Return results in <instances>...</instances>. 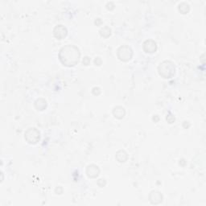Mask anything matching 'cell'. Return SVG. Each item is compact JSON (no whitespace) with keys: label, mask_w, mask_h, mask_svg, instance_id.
<instances>
[{"label":"cell","mask_w":206,"mask_h":206,"mask_svg":"<svg viewBox=\"0 0 206 206\" xmlns=\"http://www.w3.org/2000/svg\"><path fill=\"white\" fill-rule=\"evenodd\" d=\"M90 63V57H88V56H86V57L83 59V64H84L85 65H89Z\"/></svg>","instance_id":"18"},{"label":"cell","mask_w":206,"mask_h":206,"mask_svg":"<svg viewBox=\"0 0 206 206\" xmlns=\"http://www.w3.org/2000/svg\"><path fill=\"white\" fill-rule=\"evenodd\" d=\"M100 173L99 167L96 164H90L86 168V174L88 177L90 178H96L98 176Z\"/></svg>","instance_id":"8"},{"label":"cell","mask_w":206,"mask_h":206,"mask_svg":"<svg viewBox=\"0 0 206 206\" xmlns=\"http://www.w3.org/2000/svg\"><path fill=\"white\" fill-rule=\"evenodd\" d=\"M115 157H116L117 160H118V162L124 163L127 160L128 154L125 151H123V150H120V151H118V152L116 153V156Z\"/></svg>","instance_id":"11"},{"label":"cell","mask_w":206,"mask_h":206,"mask_svg":"<svg viewBox=\"0 0 206 206\" xmlns=\"http://www.w3.org/2000/svg\"><path fill=\"white\" fill-rule=\"evenodd\" d=\"M143 48L147 53H153L157 50V44L154 40H147L143 43Z\"/></svg>","instance_id":"6"},{"label":"cell","mask_w":206,"mask_h":206,"mask_svg":"<svg viewBox=\"0 0 206 206\" xmlns=\"http://www.w3.org/2000/svg\"><path fill=\"white\" fill-rule=\"evenodd\" d=\"M101 63H102V61H101V59L100 57H96L95 59H94V64H95L96 65H101Z\"/></svg>","instance_id":"17"},{"label":"cell","mask_w":206,"mask_h":206,"mask_svg":"<svg viewBox=\"0 0 206 206\" xmlns=\"http://www.w3.org/2000/svg\"><path fill=\"white\" fill-rule=\"evenodd\" d=\"M113 115L116 118L118 119H122L124 118L125 115H126V110L122 106H116L113 110Z\"/></svg>","instance_id":"9"},{"label":"cell","mask_w":206,"mask_h":206,"mask_svg":"<svg viewBox=\"0 0 206 206\" xmlns=\"http://www.w3.org/2000/svg\"><path fill=\"white\" fill-rule=\"evenodd\" d=\"M118 59L122 61H130L133 56V50L127 45H122L118 49L117 52Z\"/></svg>","instance_id":"4"},{"label":"cell","mask_w":206,"mask_h":206,"mask_svg":"<svg viewBox=\"0 0 206 206\" xmlns=\"http://www.w3.org/2000/svg\"><path fill=\"white\" fill-rule=\"evenodd\" d=\"M26 141L30 144H36L40 140V133L37 128L32 127L27 129L24 134Z\"/></svg>","instance_id":"3"},{"label":"cell","mask_w":206,"mask_h":206,"mask_svg":"<svg viewBox=\"0 0 206 206\" xmlns=\"http://www.w3.org/2000/svg\"><path fill=\"white\" fill-rule=\"evenodd\" d=\"M166 119L169 123H172V122H175V117L172 116V115H171V113H169V115H167Z\"/></svg>","instance_id":"15"},{"label":"cell","mask_w":206,"mask_h":206,"mask_svg":"<svg viewBox=\"0 0 206 206\" xmlns=\"http://www.w3.org/2000/svg\"><path fill=\"white\" fill-rule=\"evenodd\" d=\"M149 200L152 204H159L163 201V195L159 191H151L149 194Z\"/></svg>","instance_id":"7"},{"label":"cell","mask_w":206,"mask_h":206,"mask_svg":"<svg viewBox=\"0 0 206 206\" xmlns=\"http://www.w3.org/2000/svg\"><path fill=\"white\" fill-rule=\"evenodd\" d=\"M94 23H95V24H97V26H98V25H100L102 23V21H101V19H100V18H97V19H96V20Z\"/></svg>","instance_id":"19"},{"label":"cell","mask_w":206,"mask_h":206,"mask_svg":"<svg viewBox=\"0 0 206 206\" xmlns=\"http://www.w3.org/2000/svg\"><path fill=\"white\" fill-rule=\"evenodd\" d=\"M178 8H179V11L181 12L182 14H187L188 12H189V10H190V6H189L187 2H183L179 4Z\"/></svg>","instance_id":"12"},{"label":"cell","mask_w":206,"mask_h":206,"mask_svg":"<svg viewBox=\"0 0 206 206\" xmlns=\"http://www.w3.org/2000/svg\"><path fill=\"white\" fill-rule=\"evenodd\" d=\"M100 35L104 38H107L111 35V29L109 27H104L100 30Z\"/></svg>","instance_id":"13"},{"label":"cell","mask_w":206,"mask_h":206,"mask_svg":"<svg viewBox=\"0 0 206 206\" xmlns=\"http://www.w3.org/2000/svg\"><path fill=\"white\" fill-rule=\"evenodd\" d=\"M80 57V50L74 45L68 44V45L64 46L59 52L60 61L65 66H74L79 62Z\"/></svg>","instance_id":"1"},{"label":"cell","mask_w":206,"mask_h":206,"mask_svg":"<svg viewBox=\"0 0 206 206\" xmlns=\"http://www.w3.org/2000/svg\"><path fill=\"white\" fill-rule=\"evenodd\" d=\"M97 185H98V186H100V187L102 188V187H104L105 184H106V181H105V179L101 178V179H99L98 180H97Z\"/></svg>","instance_id":"14"},{"label":"cell","mask_w":206,"mask_h":206,"mask_svg":"<svg viewBox=\"0 0 206 206\" xmlns=\"http://www.w3.org/2000/svg\"><path fill=\"white\" fill-rule=\"evenodd\" d=\"M47 101L44 98H39L35 101V106L38 110H44L47 108Z\"/></svg>","instance_id":"10"},{"label":"cell","mask_w":206,"mask_h":206,"mask_svg":"<svg viewBox=\"0 0 206 206\" xmlns=\"http://www.w3.org/2000/svg\"><path fill=\"white\" fill-rule=\"evenodd\" d=\"M68 34V31L67 28L63 26V25L59 24L57 26H56L53 29V35L54 37L58 40H62V39L65 38Z\"/></svg>","instance_id":"5"},{"label":"cell","mask_w":206,"mask_h":206,"mask_svg":"<svg viewBox=\"0 0 206 206\" xmlns=\"http://www.w3.org/2000/svg\"><path fill=\"white\" fill-rule=\"evenodd\" d=\"M92 92H93V94H94V95H98V94H101V91L99 87H94V88L93 89V90H92Z\"/></svg>","instance_id":"16"},{"label":"cell","mask_w":206,"mask_h":206,"mask_svg":"<svg viewBox=\"0 0 206 206\" xmlns=\"http://www.w3.org/2000/svg\"><path fill=\"white\" fill-rule=\"evenodd\" d=\"M159 74L164 78H171L176 73L175 64L171 61H164L158 67Z\"/></svg>","instance_id":"2"}]
</instances>
